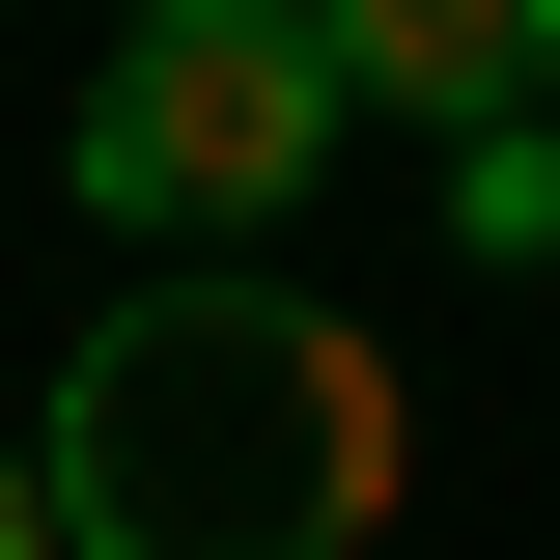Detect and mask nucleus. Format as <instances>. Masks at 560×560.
I'll return each instance as SVG.
<instances>
[{
    "label": "nucleus",
    "instance_id": "nucleus-6",
    "mask_svg": "<svg viewBox=\"0 0 560 560\" xmlns=\"http://www.w3.org/2000/svg\"><path fill=\"white\" fill-rule=\"evenodd\" d=\"M140 28H197V0H140Z\"/></svg>",
    "mask_w": 560,
    "mask_h": 560
},
{
    "label": "nucleus",
    "instance_id": "nucleus-5",
    "mask_svg": "<svg viewBox=\"0 0 560 560\" xmlns=\"http://www.w3.org/2000/svg\"><path fill=\"white\" fill-rule=\"evenodd\" d=\"M0 560H84V533H57V448H0Z\"/></svg>",
    "mask_w": 560,
    "mask_h": 560
},
{
    "label": "nucleus",
    "instance_id": "nucleus-4",
    "mask_svg": "<svg viewBox=\"0 0 560 560\" xmlns=\"http://www.w3.org/2000/svg\"><path fill=\"white\" fill-rule=\"evenodd\" d=\"M448 224H477V253H560V113H477V168H448Z\"/></svg>",
    "mask_w": 560,
    "mask_h": 560
},
{
    "label": "nucleus",
    "instance_id": "nucleus-1",
    "mask_svg": "<svg viewBox=\"0 0 560 560\" xmlns=\"http://www.w3.org/2000/svg\"><path fill=\"white\" fill-rule=\"evenodd\" d=\"M28 448H57L84 560H364L393 477H420L393 364H364L308 280H168V308H113Z\"/></svg>",
    "mask_w": 560,
    "mask_h": 560
},
{
    "label": "nucleus",
    "instance_id": "nucleus-3",
    "mask_svg": "<svg viewBox=\"0 0 560 560\" xmlns=\"http://www.w3.org/2000/svg\"><path fill=\"white\" fill-rule=\"evenodd\" d=\"M337 28V84L364 113H420V140H477V113H533L560 84V0H308Z\"/></svg>",
    "mask_w": 560,
    "mask_h": 560
},
{
    "label": "nucleus",
    "instance_id": "nucleus-2",
    "mask_svg": "<svg viewBox=\"0 0 560 560\" xmlns=\"http://www.w3.org/2000/svg\"><path fill=\"white\" fill-rule=\"evenodd\" d=\"M337 140H364L337 28H308V0H197V28H140V57L84 84V197L113 224H280Z\"/></svg>",
    "mask_w": 560,
    "mask_h": 560
}]
</instances>
